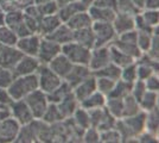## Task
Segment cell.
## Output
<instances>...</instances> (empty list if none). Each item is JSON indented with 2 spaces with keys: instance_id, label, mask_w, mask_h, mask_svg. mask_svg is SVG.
<instances>
[{
  "instance_id": "1",
  "label": "cell",
  "mask_w": 159,
  "mask_h": 143,
  "mask_svg": "<svg viewBox=\"0 0 159 143\" xmlns=\"http://www.w3.org/2000/svg\"><path fill=\"white\" fill-rule=\"evenodd\" d=\"M7 93L12 100L24 99L27 94H30L34 89H38L37 75H23V76H14L13 80L7 87Z\"/></svg>"
},
{
  "instance_id": "2",
  "label": "cell",
  "mask_w": 159,
  "mask_h": 143,
  "mask_svg": "<svg viewBox=\"0 0 159 143\" xmlns=\"http://www.w3.org/2000/svg\"><path fill=\"white\" fill-rule=\"evenodd\" d=\"M90 50L92 49L83 47L79 43L71 41L62 45L61 53L73 64H87L88 66L89 57H90Z\"/></svg>"
},
{
  "instance_id": "3",
  "label": "cell",
  "mask_w": 159,
  "mask_h": 143,
  "mask_svg": "<svg viewBox=\"0 0 159 143\" xmlns=\"http://www.w3.org/2000/svg\"><path fill=\"white\" fill-rule=\"evenodd\" d=\"M36 75H37V81H38V88L47 94L52 92L56 87H58L63 81V79H61L58 75L55 74L49 68L48 64H40L39 68L36 72Z\"/></svg>"
},
{
  "instance_id": "4",
  "label": "cell",
  "mask_w": 159,
  "mask_h": 143,
  "mask_svg": "<svg viewBox=\"0 0 159 143\" xmlns=\"http://www.w3.org/2000/svg\"><path fill=\"white\" fill-rule=\"evenodd\" d=\"M92 30H93L94 40H95V47L109 45L116 37L112 23L95 21L92 24Z\"/></svg>"
},
{
  "instance_id": "5",
  "label": "cell",
  "mask_w": 159,
  "mask_h": 143,
  "mask_svg": "<svg viewBox=\"0 0 159 143\" xmlns=\"http://www.w3.org/2000/svg\"><path fill=\"white\" fill-rule=\"evenodd\" d=\"M24 100H25V102L27 104L29 109L31 110L34 119H40L42 116L44 115L48 105H49L47 93H44V92L40 91L39 88L34 89L30 94H27L26 97L24 98Z\"/></svg>"
},
{
  "instance_id": "6",
  "label": "cell",
  "mask_w": 159,
  "mask_h": 143,
  "mask_svg": "<svg viewBox=\"0 0 159 143\" xmlns=\"http://www.w3.org/2000/svg\"><path fill=\"white\" fill-rule=\"evenodd\" d=\"M7 109L10 112V117H12L19 125H26L34 121L32 112L24 99L12 100L7 105Z\"/></svg>"
},
{
  "instance_id": "7",
  "label": "cell",
  "mask_w": 159,
  "mask_h": 143,
  "mask_svg": "<svg viewBox=\"0 0 159 143\" xmlns=\"http://www.w3.org/2000/svg\"><path fill=\"white\" fill-rule=\"evenodd\" d=\"M109 62H111L109 45L94 47L90 50V57H89V62H88V67L92 70V73L103 68Z\"/></svg>"
},
{
  "instance_id": "8",
  "label": "cell",
  "mask_w": 159,
  "mask_h": 143,
  "mask_svg": "<svg viewBox=\"0 0 159 143\" xmlns=\"http://www.w3.org/2000/svg\"><path fill=\"white\" fill-rule=\"evenodd\" d=\"M61 50H62V45L57 44L56 42L51 41L47 37H42L39 49H38L36 57L38 59L40 64H48L55 56L60 54Z\"/></svg>"
},
{
  "instance_id": "9",
  "label": "cell",
  "mask_w": 159,
  "mask_h": 143,
  "mask_svg": "<svg viewBox=\"0 0 159 143\" xmlns=\"http://www.w3.org/2000/svg\"><path fill=\"white\" fill-rule=\"evenodd\" d=\"M40 40H42V36L38 34H29L26 36H21V37H18V41L16 43V48L23 55L37 56Z\"/></svg>"
},
{
  "instance_id": "10",
  "label": "cell",
  "mask_w": 159,
  "mask_h": 143,
  "mask_svg": "<svg viewBox=\"0 0 159 143\" xmlns=\"http://www.w3.org/2000/svg\"><path fill=\"white\" fill-rule=\"evenodd\" d=\"M40 62L36 56H29V55H23L19 59V61L16 63L12 73L14 76H23V75L34 74L37 69L39 68Z\"/></svg>"
},
{
  "instance_id": "11",
  "label": "cell",
  "mask_w": 159,
  "mask_h": 143,
  "mask_svg": "<svg viewBox=\"0 0 159 143\" xmlns=\"http://www.w3.org/2000/svg\"><path fill=\"white\" fill-rule=\"evenodd\" d=\"M20 125L12 117H7L0 122V143L14 142Z\"/></svg>"
},
{
  "instance_id": "12",
  "label": "cell",
  "mask_w": 159,
  "mask_h": 143,
  "mask_svg": "<svg viewBox=\"0 0 159 143\" xmlns=\"http://www.w3.org/2000/svg\"><path fill=\"white\" fill-rule=\"evenodd\" d=\"M23 54L16 47L0 44V66L12 70Z\"/></svg>"
},
{
  "instance_id": "13",
  "label": "cell",
  "mask_w": 159,
  "mask_h": 143,
  "mask_svg": "<svg viewBox=\"0 0 159 143\" xmlns=\"http://www.w3.org/2000/svg\"><path fill=\"white\" fill-rule=\"evenodd\" d=\"M95 91H96V78L93 74L89 75L87 79L77 83L71 89L74 97L79 100V102H81L83 99H86L88 95H90Z\"/></svg>"
},
{
  "instance_id": "14",
  "label": "cell",
  "mask_w": 159,
  "mask_h": 143,
  "mask_svg": "<svg viewBox=\"0 0 159 143\" xmlns=\"http://www.w3.org/2000/svg\"><path fill=\"white\" fill-rule=\"evenodd\" d=\"M92 70L89 69V67L87 64H74L70 72L66 74V76L63 79L64 81L71 87H75L77 83L81 81H83L84 79H87L89 75H92Z\"/></svg>"
},
{
  "instance_id": "15",
  "label": "cell",
  "mask_w": 159,
  "mask_h": 143,
  "mask_svg": "<svg viewBox=\"0 0 159 143\" xmlns=\"http://www.w3.org/2000/svg\"><path fill=\"white\" fill-rule=\"evenodd\" d=\"M49 68L52 70L55 74H57L61 79H64L66 74L70 72V69L74 64L66 59L64 55L60 53L57 56H55L51 61L48 63Z\"/></svg>"
},
{
  "instance_id": "16",
  "label": "cell",
  "mask_w": 159,
  "mask_h": 143,
  "mask_svg": "<svg viewBox=\"0 0 159 143\" xmlns=\"http://www.w3.org/2000/svg\"><path fill=\"white\" fill-rule=\"evenodd\" d=\"M37 142H53L52 126L42 119H34L31 122Z\"/></svg>"
},
{
  "instance_id": "17",
  "label": "cell",
  "mask_w": 159,
  "mask_h": 143,
  "mask_svg": "<svg viewBox=\"0 0 159 143\" xmlns=\"http://www.w3.org/2000/svg\"><path fill=\"white\" fill-rule=\"evenodd\" d=\"M63 21L60 19L57 13L42 16L39 21H38V31H37V34L40 35L42 37H45L49 34H51L53 30L58 25H61Z\"/></svg>"
},
{
  "instance_id": "18",
  "label": "cell",
  "mask_w": 159,
  "mask_h": 143,
  "mask_svg": "<svg viewBox=\"0 0 159 143\" xmlns=\"http://www.w3.org/2000/svg\"><path fill=\"white\" fill-rule=\"evenodd\" d=\"M112 25L115 30L116 36L124 34V32H127V31L134 30V16L116 12L112 21Z\"/></svg>"
},
{
  "instance_id": "19",
  "label": "cell",
  "mask_w": 159,
  "mask_h": 143,
  "mask_svg": "<svg viewBox=\"0 0 159 143\" xmlns=\"http://www.w3.org/2000/svg\"><path fill=\"white\" fill-rule=\"evenodd\" d=\"M45 37L51 40V41L56 42L60 45H63V44H66V43H69L74 40V31L66 25V23H62L61 25H58L53 30L51 34H49Z\"/></svg>"
},
{
  "instance_id": "20",
  "label": "cell",
  "mask_w": 159,
  "mask_h": 143,
  "mask_svg": "<svg viewBox=\"0 0 159 143\" xmlns=\"http://www.w3.org/2000/svg\"><path fill=\"white\" fill-rule=\"evenodd\" d=\"M87 8L88 7L83 2H81L80 0H71L68 4H66V5L58 7L57 16L60 17V19L63 23H66L70 17H73L74 14L79 13L81 11H86Z\"/></svg>"
},
{
  "instance_id": "21",
  "label": "cell",
  "mask_w": 159,
  "mask_h": 143,
  "mask_svg": "<svg viewBox=\"0 0 159 143\" xmlns=\"http://www.w3.org/2000/svg\"><path fill=\"white\" fill-rule=\"evenodd\" d=\"M88 13L90 16L93 23L95 21H103V23H112L116 11L111 10V8H103V7L95 6V5H90L87 8Z\"/></svg>"
},
{
  "instance_id": "22",
  "label": "cell",
  "mask_w": 159,
  "mask_h": 143,
  "mask_svg": "<svg viewBox=\"0 0 159 143\" xmlns=\"http://www.w3.org/2000/svg\"><path fill=\"white\" fill-rule=\"evenodd\" d=\"M66 24L70 27L73 31L80 30V29H84V27H90L93 24V21L90 18V16L88 13V11H81L79 13L74 14L73 17H70Z\"/></svg>"
},
{
  "instance_id": "23",
  "label": "cell",
  "mask_w": 159,
  "mask_h": 143,
  "mask_svg": "<svg viewBox=\"0 0 159 143\" xmlns=\"http://www.w3.org/2000/svg\"><path fill=\"white\" fill-rule=\"evenodd\" d=\"M57 106H58V109H60L63 118H64V119H68V118H70V117L73 116L74 112H75L76 110L79 109L80 102H79V100L74 97L73 92H71V93H69V94L66 95L62 102H58Z\"/></svg>"
},
{
  "instance_id": "24",
  "label": "cell",
  "mask_w": 159,
  "mask_h": 143,
  "mask_svg": "<svg viewBox=\"0 0 159 143\" xmlns=\"http://www.w3.org/2000/svg\"><path fill=\"white\" fill-rule=\"evenodd\" d=\"M106 99L107 97L100 93L99 91H95L90 95H88L86 99H83L80 102V106L86 110H95V109H101L105 107L106 105Z\"/></svg>"
},
{
  "instance_id": "25",
  "label": "cell",
  "mask_w": 159,
  "mask_h": 143,
  "mask_svg": "<svg viewBox=\"0 0 159 143\" xmlns=\"http://www.w3.org/2000/svg\"><path fill=\"white\" fill-rule=\"evenodd\" d=\"M73 41L81 44V45H83V47L93 49L95 47V40H94V34L93 30H92V26L74 31Z\"/></svg>"
},
{
  "instance_id": "26",
  "label": "cell",
  "mask_w": 159,
  "mask_h": 143,
  "mask_svg": "<svg viewBox=\"0 0 159 143\" xmlns=\"http://www.w3.org/2000/svg\"><path fill=\"white\" fill-rule=\"evenodd\" d=\"M111 44L114 45L115 48H118V49L121 50L122 53H125L126 55L131 56V57L134 59V60L139 59L140 56H141V54H143V53L140 51V49L138 48V45H137V43H127V42H122V41H120L119 38L115 37V40H114Z\"/></svg>"
},
{
  "instance_id": "27",
  "label": "cell",
  "mask_w": 159,
  "mask_h": 143,
  "mask_svg": "<svg viewBox=\"0 0 159 143\" xmlns=\"http://www.w3.org/2000/svg\"><path fill=\"white\" fill-rule=\"evenodd\" d=\"M109 51H111V62H113L114 64H116L120 68H122L125 66H128V64H131L133 62H135L134 59H132L131 56L126 55L125 53H122L121 50H119L118 48H115L112 44H109Z\"/></svg>"
},
{
  "instance_id": "28",
  "label": "cell",
  "mask_w": 159,
  "mask_h": 143,
  "mask_svg": "<svg viewBox=\"0 0 159 143\" xmlns=\"http://www.w3.org/2000/svg\"><path fill=\"white\" fill-rule=\"evenodd\" d=\"M40 119H42L43 122L50 124V125L64 121V118H63V116H62V113H61V111H60V109H58V106H57V104H52V102H49L47 110H45L44 115L42 116Z\"/></svg>"
},
{
  "instance_id": "29",
  "label": "cell",
  "mask_w": 159,
  "mask_h": 143,
  "mask_svg": "<svg viewBox=\"0 0 159 143\" xmlns=\"http://www.w3.org/2000/svg\"><path fill=\"white\" fill-rule=\"evenodd\" d=\"M139 105L141 111L148 112L151 110L158 107V92L146 91L139 99Z\"/></svg>"
},
{
  "instance_id": "30",
  "label": "cell",
  "mask_w": 159,
  "mask_h": 143,
  "mask_svg": "<svg viewBox=\"0 0 159 143\" xmlns=\"http://www.w3.org/2000/svg\"><path fill=\"white\" fill-rule=\"evenodd\" d=\"M69 93H71V87H70V86H69V85L63 80L60 86H58V87H56L52 92L48 93L47 97H48L49 102L58 104V102H62V100H63V99H64Z\"/></svg>"
},
{
  "instance_id": "31",
  "label": "cell",
  "mask_w": 159,
  "mask_h": 143,
  "mask_svg": "<svg viewBox=\"0 0 159 143\" xmlns=\"http://www.w3.org/2000/svg\"><path fill=\"white\" fill-rule=\"evenodd\" d=\"M71 122L79 128L80 130L87 129L88 126H90V118H89V112L86 109L79 106V109L74 112V115L70 117Z\"/></svg>"
},
{
  "instance_id": "32",
  "label": "cell",
  "mask_w": 159,
  "mask_h": 143,
  "mask_svg": "<svg viewBox=\"0 0 159 143\" xmlns=\"http://www.w3.org/2000/svg\"><path fill=\"white\" fill-rule=\"evenodd\" d=\"M105 109L115 119L122 118V99L115 97H107Z\"/></svg>"
},
{
  "instance_id": "33",
  "label": "cell",
  "mask_w": 159,
  "mask_h": 143,
  "mask_svg": "<svg viewBox=\"0 0 159 143\" xmlns=\"http://www.w3.org/2000/svg\"><path fill=\"white\" fill-rule=\"evenodd\" d=\"M140 111L141 109H140L139 102L132 94H128L125 98H122V117L133 116Z\"/></svg>"
},
{
  "instance_id": "34",
  "label": "cell",
  "mask_w": 159,
  "mask_h": 143,
  "mask_svg": "<svg viewBox=\"0 0 159 143\" xmlns=\"http://www.w3.org/2000/svg\"><path fill=\"white\" fill-rule=\"evenodd\" d=\"M145 130L158 135V129H159V110L158 107L151 110L148 112H145Z\"/></svg>"
},
{
  "instance_id": "35",
  "label": "cell",
  "mask_w": 159,
  "mask_h": 143,
  "mask_svg": "<svg viewBox=\"0 0 159 143\" xmlns=\"http://www.w3.org/2000/svg\"><path fill=\"white\" fill-rule=\"evenodd\" d=\"M120 74H121V68L118 67L116 64H114L113 62H109L107 66H105L103 68L99 69L96 72H94V76H101V78H108L112 79L114 81L119 80Z\"/></svg>"
},
{
  "instance_id": "36",
  "label": "cell",
  "mask_w": 159,
  "mask_h": 143,
  "mask_svg": "<svg viewBox=\"0 0 159 143\" xmlns=\"http://www.w3.org/2000/svg\"><path fill=\"white\" fill-rule=\"evenodd\" d=\"M16 143H33L37 142L36 140V136H34V131H33V128L30 124H26V125H20L19 131L17 134V137L14 140Z\"/></svg>"
},
{
  "instance_id": "37",
  "label": "cell",
  "mask_w": 159,
  "mask_h": 143,
  "mask_svg": "<svg viewBox=\"0 0 159 143\" xmlns=\"http://www.w3.org/2000/svg\"><path fill=\"white\" fill-rule=\"evenodd\" d=\"M18 41V36L16 35L11 27H8L6 24H0V44L4 45H11L16 47V43Z\"/></svg>"
},
{
  "instance_id": "38",
  "label": "cell",
  "mask_w": 159,
  "mask_h": 143,
  "mask_svg": "<svg viewBox=\"0 0 159 143\" xmlns=\"http://www.w3.org/2000/svg\"><path fill=\"white\" fill-rule=\"evenodd\" d=\"M131 89H132V83L127 81H124L122 79H119L115 81V85L113 87L111 94L108 97H115V98H125L126 95L131 94Z\"/></svg>"
},
{
  "instance_id": "39",
  "label": "cell",
  "mask_w": 159,
  "mask_h": 143,
  "mask_svg": "<svg viewBox=\"0 0 159 143\" xmlns=\"http://www.w3.org/2000/svg\"><path fill=\"white\" fill-rule=\"evenodd\" d=\"M140 11L141 10L132 0H118V2H116V12H120V13L135 16L139 13Z\"/></svg>"
},
{
  "instance_id": "40",
  "label": "cell",
  "mask_w": 159,
  "mask_h": 143,
  "mask_svg": "<svg viewBox=\"0 0 159 143\" xmlns=\"http://www.w3.org/2000/svg\"><path fill=\"white\" fill-rule=\"evenodd\" d=\"M143 21L150 27H157L159 25V10H145L143 8L139 12Z\"/></svg>"
},
{
  "instance_id": "41",
  "label": "cell",
  "mask_w": 159,
  "mask_h": 143,
  "mask_svg": "<svg viewBox=\"0 0 159 143\" xmlns=\"http://www.w3.org/2000/svg\"><path fill=\"white\" fill-rule=\"evenodd\" d=\"M100 142L102 143H121V136L115 128L100 131Z\"/></svg>"
},
{
  "instance_id": "42",
  "label": "cell",
  "mask_w": 159,
  "mask_h": 143,
  "mask_svg": "<svg viewBox=\"0 0 159 143\" xmlns=\"http://www.w3.org/2000/svg\"><path fill=\"white\" fill-rule=\"evenodd\" d=\"M95 78H96V91L108 97L115 85V81L108 78H101V76H95Z\"/></svg>"
},
{
  "instance_id": "43",
  "label": "cell",
  "mask_w": 159,
  "mask_h": 143,
  "mask_svg": "<svg viewBox=\"0 0 159 143\" xmlns=\"http://www.w3.org/2000/svg\"><path fill=\"white\" fill-rule=\"evenodd\" d=\"M120 79H122L124 81H127L129 83H133L135 80H138V75H137V63L133 62L128 66H125L121 68V74Z\"/></svg>"
},
{
  "instance_id": "44",
  "label": "cell",
  "mask_w": 159,
  "mask_h": 143,
  "mask_svg": "<svg viewBox=\"0 0 159 143\" xmlns=\"http://www.w3.org/2000/svg\"><path fill=\"white\" fill-rule=\"evenodd\" d=\"M157 30V29H156ZM154 30V31H156ZM153 32H146V31H137V45L141 53H146L151 44Z\"/></svg>"
},
{
  "instance_id": "45",
  "label": "cell",
  "mask_w": 159,
  "mask_h": 143,
  "mask_svg": "<svg viewBox=\"0 0 159 143\" xmlns=\"http://www.w3.org/2000/svg\"><path fill=\"white\" fill-rule=\"evenodd\" d=\"M81 142L86 143H99L100 142V131L95 126H88L83 130L81 135Z\"/></svg>"
},
{
  "instance_id": "46",
  "label": "cell",
  "mask_w": 159,
  "mask_h": 143,
  "mask_svg": "<svg viewBox=\"0 0 159 143\" xmlns=\"http://www.w3.org/2000/svg\"><path fill=\"white\" fill-rule=\"evenodd\" d=\"M147 56H150L153 60H158L159 57V34L158 29L153 32L152 40H151V44L147 49V51L145 53Z\"/></svg>"
},
{
  "instance_id": "47",
  "label": "cell",
  "mask_w": 159,
  "mask_h": 143,
  "mask_svg": "<svg viewBox=\"0 0 159 143\" xmlns=\"http://www.w3.org/2000/svg\"><path fill=\"white\" fill-rule=\"evenodd\" d=\"M13 78L14 75L11 69L0 66V87L1 88H7L11 81L13 80Z\"/></svg>"
},
{
  "instance_id": "48",
  "label": "cell",
  "mask_w": 159,
  "mask_h": 143,
  "mask_svg": "<svg viewBox=\"0 0 159 143\" xmlns=\"http://www.w3.org/2000/svg\"><path fill=\"white\" fill-rule=\"evenodd\" d=\"M146 91V86H145V82L144 80H135V81L132 83V89H131V94L139 102V99L143 97V94L145 93Z\"/></svg>"
},
{
  "instance_id": "49",
  "label": "cell",
  "mask_w": 159,
  "mask_h": 143,
  "mask_svg": "<svg viewBox=\"0 0 159 143\" xmlns=\"http://www.w3.org/2000/svg\"><path fill=\"white\" fill-rule=\"evenodd\" d=\"M38 10L42 16H47V14H53V13H57L58 11V6L56 5V2L53 0H50L48 2H44L42 5H37Z\"/></svg>"
},
{
  "instance_id": "50",
  "label": "cell",
  "mask_w": 159,
  "mask_h": 143,
  "mask_svg": "<svg viewBox=\"0 0 159 143\" xmlns=\"http://www.w3.org/2000/svg\"><path fill=\"white\" fill-rule=\"evenodd\" d=\"M145 86L147 91H152V92H158L159 91V76L158 74L150 75L147 79L144 80Z\"/></svg>"
},
{
  "instance_id": "51",
  "label": "cell",
  "mask_w": 159,
  "mask_h": 143,
  "mask_svg": "<svg viewBox=\"0 0 159 143\" xmlns=\"http://www.w3.org/2000/svg\"><path fill=\"white\" fill-rule=\"evenodd\" d=\"M137 142H139V143L158 142V135H154V134H151V132H148V131L144 130L141 134L138 135V137H137Z\"/></svg>"
},
{
  "instance_id": "52",
  "label": "cell",
  "mask_w": 159,
  "mask_h": 143,
  "mask_svg": "<svg viewBox=\"0 0 159 143\" xmlns=\"http://www.w3.org/2000/svg\"><path fill=\"white\" fill-rule=\"evenodd\" d=\"M116 2H118V0H94L92 5L116 11Z\"/></svg>"
},
{
  "instance_id": "53",
  "label": "cell",
  "mask_w": 159,
  "mask_h": 143,
  "mask_svg": "<svg viewBox=\"0 0 159 143\" xmlns=\"http://www.w3.org/2000/svg\"><path fill=\"white\" fill-rule=\"evenodd\" d=\"M11 102H12V99L10 98V95L7 93V89L0 87V104L4 106H7Z\"/></svg>"
},
{
  "instance_id": "54",
  "label": "cell",
  "mask_w": 159,
  "mask_h": 143,
  "mask_svg": "<svg viewBox=\"0 0 159 143\" xmlns=\"http://www.w3.org/2000/svg\"><path fill=\"white\" fill-rule=\"evenodd\" d=\"M144 8L145 10H159V0H145Z\"/></svg>"
},
{
  "instance_id": "55",
  "label": "cell",
  "mask_w": 159,
  "mask_h": 143,
  "mask_svg": "<svg viewBox=\"0 0 159 143\" xmlns=\"http://www.w3.org/2000/svg\"><path fill=\"white\" fill-rule=\"evenodd\" d=\"M7 117H10V112H8V109L6 107H0V122L2 119H5Z\"/></svg>"
},
{
  "instance_id": "56",
  "label": "cell",
  "mask_w": 159,
  "mask_h": 143,
  "mask_svg": "<svg viewBox=\"0 0 159 143\" xmlns=\"http://www.w3.org/2000/svg\"><path fill=\"white\" fill-rule=\"evenodd\" d=\"M55 2H56V5L58 7L63 6V5H66V4H68L69 1H71V0H53Z\"/></svg>"
},
{
  "instance_id": "57",
  "label": "cell",
  "mask_w": 159,
  "mask_h": 143,
  "mask_svg": "<svg viewBox=\"0 0 159 143\" xmlns=\"http://www.w3.org/2000/svg\"><path fill=\"white\" fill-rule=\"evenodd\" d=\"M132 1L137 5V6L139 7L140 10H143V8H144V1H145V0H132Z\"/></svg>"
},
{
  "instance_id": "58",
  "label": "cell",
  "mask_w": 159,
  "mask_h": 143,
  "mask_svg": "<svg viewBox=\"0 0 159 143\" xmlns=\"http://www.w3.org/2000/svg\"><path fill=\"white\" fill-rule=\"evenodd\" d=\"M48 1H50V0H33V4L34 5H42L44 2H48Z\"/></svg>"
},
{
  "instance_id": "59",
  "label": "cell",
  "mask_w": 159,
  "mask_h": 143,
  "mask_svg": "<svg viewBox=\"0 0 159 143\" xmlns=\"http://www.w3.org/2000/svg\"><path fill=\"white\" fill-rule=\"evenodd\" d=\"M80 1H81V2H83V4H84L87 7H88V6H90V5L93 4L94 0H80Z\"/></svg>"
},
{
  "instance_id": "60",
  "label": "cell",
  "mask_w": 159,
  "mask_h": 143,
  "mask_svg": "<svg viewBox=\"0 0 159 143\" xmlns=\"http://www.w3.org/2000/svg\"><path fill=\"white\" fill-rule=\"evenodd\" d=\"M0 107H6V106H4V105H1V104H0Z\"/></svg>"
}]
</instances>
